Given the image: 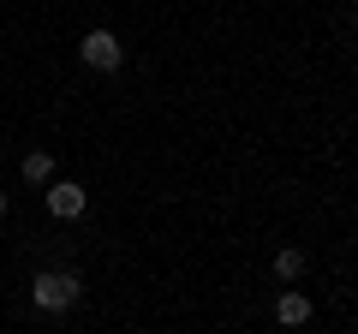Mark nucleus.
<instances>
[{
    "instance_id": "nucleus-4",
    "label": "nucleus",
    "mask_w": 358,
    "mask_h": 334,
    "mask_svg": "<svg viewBox=\"0 0 358 334\" xmlns=\"http://www.w3.org/2000/svg\"><path fill=\"white\" fill-rule=\"evenodd\" d=\"M275 317H281V328H305V322H310V298L305 293H281Z\"/></svg>"
},
{
    "instance_id": "nucleus-6",
    "label": "nucleus",
    "mask_w": 358,
    "mask_h": 334,
    "mask_svg": "<svg viewBox=\"0 0 358 334\" xmlns=\"http://www.w3.org/2000/svg\"><path fill=\"white\" fill-rule=\"evenodd\" d=\"M275 275H281V281H299V275H305V251H299V245L275 251Z\"/></svg>"
},
{
    "instance_id": "nucleus-7",
    "label": "nucleus",
    "mask_w": 358,
    "mask_h": 334,
    "mask_svg": "<svg viewBox=\"0 0 358 334\" xmlns=\"http://www.w3.org/2000/svg\"><path fill=\"white\" fill-rule=\"evenodd\" d=\"M6 203H13V197H6V185H0V215H6Z\"/></svg>"
},
{
    "instance_id": "nucleus-2",
    "label": "nucleus",
    "mask_w": 358,
    "mask_h": 334,
    "mask_svg": "<svg viewBox=\"0 0 358 334\" xmlns=\"http://www.w3.org/2000/svg\"><path fill=\"white\" fill-rule=\"evenodd\" d=\"M78 54H84L90 72H120V60H126V54H120V36H114V30H90Z\"/></svg>"
},
{
    "instance_id": "nucleus-1",
    "label": "nucleus",
    "mask_w": 358,
    "mask_h": 334,
    "mask_svg": "<svg viewBox=\"0 0 358 334\" xmlns=\"http://www.w3.org/2000/svg\"><path fill=\"white\" fill-rule=\"evenodd\" d=\"M78 293H84V281H78L72 269H48L30 281V298H36V310H72Z\"/></svg>"
},
{
    "instance_id": "nucleus-5",
    "label": "nucleus",
    "mask_w": 358,
    "mask_h": 334,
    "mask_svg": "<svg viewBox=\"0 0 358 334\" xmlns=\"http://www.w3.org/2000/svg\"><path fill=\"white\" fill-rule=\"evenodd\" d=\"M24 180H30V185H48V180H54V155H48V150H30V155H24Z\"/></svg>"
},
{
    "instance_id": "nucleus-3",
    "label": "nucleus",
    "mask_w": 358,
    "mask_h": 334,
    "mask_svg": "<svg viewBox=\"0 0 358 334\" xmlns=\"http://www.w3.org/2000/svg\"><path fill=\"white\" fill-rule=\"evenodd\" d=\"M84 185H72V180H48V215L54 221H78L84 215Z\"/></svg>"
}]
</instances>
